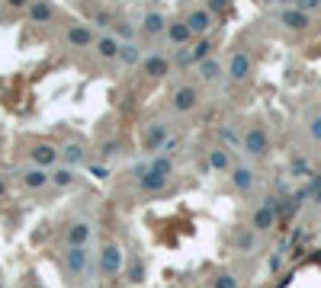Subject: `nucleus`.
<instances>
[{
	"mask_svg": "<svg viewBox=\"0 0 321 288\" xmlns=\"http://www.w3.org/2000/svg\"><path fill=\"white\" fill-rule=\"evenodd\" d=\"M193 106H196V90H193V86H183V90L173 93V109L186 112V109H193Z\"/></svg>",
	"mask_w": 321,
	"mask_h": 288,
	"instance_id": "f257e3e1",
	"label": "nucleus"
},
{
	"mask_svg": "<svg viewBox=\"0 0 321 288\" xmlns=\"http://www.w3.org/2000/svg\"><path fill=\"white\" fill-rule=\"evenodd\" d=\"M209 13H206V10H193V13H189L186 16V29L189 32H206V29H209Z\"/></svg>",
	"mask_w": 321,
	"mask_h": 288,
	"instance_id": "f03ea898",
	"label": "nucleus"
},
{
	"mask_svg": "<svg viewBox=\"0 0 321 288\" xmlns=\"http://www.w3.org/2000/svg\"><path fill=\"white\" fill-rule=\"evenodd\" d=\"M244 144H247V151H250V154H264V147H267V135L260 132V128H250L247 138H244Z\"/></svg>",
	"mask_w": 321,
	"mask_h": 288,
	"instance_id": "7ed1b4c3",
	"label": "nucleus"
},
{
	"mask_svg": "<svg viewBox=\"0 0 321 288\" xmlns=\"http://www.w3.org/2000/svg\"><path fill=\"white\" fill-rule=\"evenodd\" d=\"M164 141H167V128H164V125H151V132L145 135V144H148V151H154V147L164 144Z\"/></svg>",
	"mask_w": 321,
	"mask_h": 288,
	"instance_id": "20e7f679",
	"label": "nucleus"
},
{
	"mask_svg": "<svg viewBox=\"0 0 321 288\" xmlns=\"http://www.w3.org/2000/svg\"><path fill=\"white\" fill-rule=\"evenodd\" d=\"M145 71H148L151 77H164V74H167V61L158 58V55H151L148 61H145Z\"/></svg>",
	"mask_w": 321,
	"mask_h": 288,
	"instance_id": "39448f33",
	"label": "nucleus"
},
{
	"mask_svg": "<svg viewBox=\"0 0 321 288\" xmlns=\"http://www.w3.org/2000/svg\"><path fill=\"white\" fill-rule=\"evenodd\" d=\"M247 71H250V61H247L244 55H235V58H231V77H235V80L247 77Z\"/></svg>",
	"mask_w": 321,
	"mask_h": 288,
	"instance_id": "423d86ee",
	"label": "nucleus"
},
{
	"mask_svg": "<svg viewBox=\"0 0 321 288\" xmlns=\"http://www.w3.org/2000/svg\"><path fill=\"white\" fill-rule=\"evenodd\" d=\"M273 224V205H264L260 212L254 215V228H260V231H267Z\"/></svg>",
	"mask_w": 321,
	"mask_h": 288,
	"instance_id": "0eeeda50",
	"label": "nucleus"
},
{
	"mask_svg": "<svg viewBox=\"0 0 321 288\" xmlns=\"http://www.w3.org/2000/svg\"><path fill=\"white\" fill-rule=\"evenodd\" d=\"M103 269H106V272H116V269H119V250L116 247L103 250Z\"/></svg>",
	"mask_w": 321,
	"mask_h": 288,
	"instance_id": "6e6552de",
	"label": "nucleus"
},
{
	"mask_svg": "<svg viewBox=\"0 0 321 288\" xmlns=\"http://www.w3.org/2000/svg\"><path fill=\"white\" fill-rule=\"evenodd\" d=\"M87 237H90V224H74V228H71V243H74V247H84V240Z\"/></svg>",
	"mask_w": 321,
	"mask_h": 288,
	"instance_id": "1a4fd4ad",
	"label": "nucleus"
},
{
	"mask_svg": "<svg viewBox=\"0 0 321 288\" xmlns=\"http://www.w3.org/2000/svg\"><path fill=\"white\" fill-rule=\"evenodd\" d=\"M45 182H48L45 170H29V173H26V186H29V189H39V186H45Z\"/></svg>",
	"mask_w": 321,
	"mask_h": 288,
	"instance_id": "9d476101",
	"label": "nucleus"
},
{
	"mask_svg": "<svg viewBox=\"0 0 321 288\" xmlns=\"http://www.w3.org/2000/svg\"><path fill=\"white\" fill-rule=\"evenodd\" d=\"M55 147H48V144H42L39 147V151H36V163H39V167H48V163H55Z\"/></svg>",
	"mask_w": 321,
	"mask_h": 288,
	"instance_id": "9b49d317",
	"label": "nucleus"
},
{
	"mask_svg": "<svg viewBox=\"0 0 321 288\" xmlns=\"http://www.w3.org/2000/svg\"><path fill=\"white\" fill-rule=\"evenodd\" d=\"M164 182H167V176H161V173H145V176H142V189H161L164 186Z\"/></svg>",
	"mask_w": 321,
	"mask_h": 288,
	"instance_id": "f8f14e48",
	"label": "nucleus"
},
{
	"mask_svg": "<svg viewBox=\"0 0 321 288\" xmlns=\"http://www.w3.org/2000/svg\"><path fill=\"white\" fill-rule=\"evenodd\" d=\"M199 74H203L206 80H215V77L222 74V64L219 61H203V64H199Z\"/></svg>",
	"mask_w": 321,
	"mask_h": 288,
	"instance_id": "ddd939ff",
	"label": "nucleus"
},
{
	"mask_svg": "<svg viewBox=\"0 0 321 288\" xmlns=\"http://www.w3.org/2000/svg\"><path fill=\"white\" fill-rule=\"evenodd\" d=\"M97 51L103 58H112V55H119V45H116V39H100L97 42Z\"/></svg>",
	"mask_w": 321,
	"mask_h": 288,
	"instance_id": "4468645a",
	"label": "nucleus"
},
{
	"mask_svg": "<svg viewBox=\"0 0 321 288\" xmlns=\"http://www.w3.org/2000/svg\"><path fill=\"white\" fill-rule=\"evenodd\" d=\"M231 179H235L238 189H250V186H254V173H250V170H235Z\"/></svg>",
	"mask_w": 321,
	"mask_h": 288,
	"instance_id": "2eb2a0df",
	"label": "nucleus"
},
{
	"mask_svg": "<svg viewBox=\"0 0 321 288\" xmlns=\"http://www.w3.org/2000/svg\"><path fill=\"white\" fill-rule=\"evenodd\" d=\"M68 263H71V269H74V272H81V269H84V263H87V253H84V247H74V250H71V256H68Z\"/></svg>",
	"mask_w": 321,
	"mask_h": 288,
	"instance_id": "dca6fc26",
	"label": "nucleus"
},
{
	"mask_svg": "<svg viewBox=\"0 0 321 288\" xmlns=\"http://www.w3.org/2000/svg\"><path fill=\"white\" fill-rule=\"evenodd\" d=\"M48 16H51L48 4H32V20H36V23H45Z\"/></svg>",
	"mask_w": 321,
	"mask_h": 288,
	"instance_id": "f3484780",
	"label": "nucleus"
},
{
	"mask_svg": "<svg viewBox=\"0 0 321 288\" xmlns=\"http://www.w3.org/2000/svg\"><path fill=\"white\" fill-rule=\"evenodd\" d=\"M209 163H212L215 170H225V167H228V154H225V151H212L209 154Z\"/></svg>",
	"mask_w": 321,
	"mask_h": 288,
	"instance_id": "a211bd4d",
	"label": "nucleus"
},
{
	"mask_svg": "<svg viewBox=\"0 0 321 288\" xmlns=\"http://www.w3.org/2000/svg\"><path fill=\"white\" fill-rule=\"evenodd\" d=\"M161 29H164V20H161L158 13H151L148 20H145V32H151V36H154V32H161Z\"/></svg>",
	"mask_w": 321,
	"mask_h": 288,
	"instance_id": "6ab92c4d",
	"label": "nucleus"
},
{
	"mask_svg": "<svg viewBox=\"0 0 321 288\" xmlns=\"http://www.w3.org/2000/svg\"><path fill=\"white\" fill-rule=\"evenodd\" d=\"M68 39H71L74 45H90V32H87V29H71Z\"/></svg>",
	"mask_w": 321,
	"mask_h": 288,
	"instance_id": "aec40b11",
	"label": "nucleus"
},
{
	"mask_svg": "<svg viewBox=\"0 0 321 288\" xmlns=\"http://www.w3.org/2000/svg\"><path fill=\"white\" fill-rule=\"evenodd\" d=\"M170 39L173 42H186L189 39V29H186V26H170Z\"/></svg>",
	"mask_w": 321,
	"mask_h": 288,
	"instance_id": "412c9836",
	"label": "nucleus"
},
{
	"mask_svg": "<svg viewBox=\"0 0 321 288\" xmlns=\"http://www.w3.org/2000/svg\"><path fill=\"white\" fill-rule=\"evenodd\" d=\"M55 182H58V186H71V182H74V170H58Z\"/></svg>",
	"mask_w": 321,
	"mask_h": 288,
	"instance_id": "4be33fe9",
	"label": "nucleus"
},
{
	"mask_svg": "<svg viewBox=\"0 0 321 288\" xmlns=\"http://www.w3.org/2000/svg\"><path fill=\"white\" fill-rule=\"evenodd\" d=\"M119 55H122L125 64H135V61H138V48H135V45H125L122 51H119Z\"/></svg>",
	"mask_w": 321,
	"mask_h": 288,
	"instance_id": "5701e85b",
	"label": "nucleus"
},
{
	"mask_svg": "<svg viewBox=\"0 0 321 288\" xmlns=\"http://www.w3.org/2000/svg\"><path fill=\"white\" fill-rule=\"evenodd\" d=\"M65 160H68V163H81V160H84L81 147H65Z\"/></svg>",
	"mask_w": 321,
	"mask_h": 288,
	"instance_id": "b1692460",
	"label": "nucleus"
},
{
	"mask_svg": "<svg viewBox=\"0 0 321 288\" xmlns=\"http://www.w3.org/2000/svg\"><path fill=\"white\" fill-rule=\"evenodd\" d=\"M209 48H212L209 42H199V45L193 48V61H206V55H209Z\"/></svg>",
	"mask_w": 321,
	"mask_h": 288,
	"instance_id": "393cba45",
	"label": "nucleus"
},
{
	"mask_svg": "<svg viewBox=\"0 0 321 288\" xmlns=\"http://www.w3.org/2000/svg\"><path fill=\"white\" fill-rule=\"evenodd\" d=\"M142 275H145V269H142V263H132V269H129V278H132V282H142Z\"/></svg>",
	"mask_w": 321,
	"mask_h": 288,
	"instance_id": "a878e982",
	"label": "nucleus"
},
{
	"mask_svg": "<svg viewBox=\"0 0 321 288\" xmlns=\"http://www.w3.org/2000/svg\"><path fill=\"white\" fill-rule=\"evenodd\" d=\"M154 173H161V176H167L170 173V160H154V167H151Z\"/></svg>",
	"mask_w": 321,
	"mask_h": 288,
	"instance_id": "bb28decb",
	"label": "nucleus"
},
{
	"mask_svg": "<svg viewBox=\"0 0 321 288\" xmlns=\"http://www.w3.org/2000/svg\"><path fill=\"white\" fill-rule=\"evenodd\" d=\"M215 288H238V282H235L231 275H222L219 282H215Z\"/></svg>",
	"mask_w": 321,
	"mask_h": 288,
	"instance_id": "cd10ccee",
	"label": "nucleus"
},
{
	"mask_svg": "<svg viewBox=\"0 0 321 288\" xmlns=\"http://www.w3.org/2000/svg\"><path fill=\"white\" fill-rule=\"evenodd\" d=\"M283 20H286V23H289V26H302V23H305V20H302V16H299V13H286V16H283Z\"/></svg>",
	"mask_w": 321,
	"mask_h": 288,
	"instance_id": "c85d7f7f",
	"label": "nucleus"
},
{
	"mask_svg": "<svg viewBox=\"0 0 321 288\" xmlns=\"http://www.w3.org/2000/svg\"><path fill=\"white\" fill-rule=\"evenodd\" d=\"M311 138H321V119H315V125H311Z\"/></svg>",
	"mask_w": 321,
	"mask_h": 288,
	"instance_id": "c756f323",
	"label": "nucleus"
},
{
	"mask_svg": "<svg viewBox=\"0 0 321 288\" xmlns=\"http://www.w3.org/2000/svg\"><path fill=\"white\" fill-rule=\"evenodd\" d=\"M10 4H13V7H23V4H26V0H10Z\"/></svg>",
	"mask_w": 321,
	"mask_h": 288,
	"instance_id": "7c9ffc66",
	"label": "nucleus"
},
{
	"mask_svg": "<svg viewBox=\"0 0 321 288\" xmlns=\"http://www.w3.org/2000/svg\"><path fill=\"white\" fill-rule=\"evenodd\" d=\"M0 192H4V182H0Z\"/></svg>",
	"mask_w": 321,
	"mask_h": 288,
	"instance_id": "2f4dec72",
	"label": "nucleus"
},
{
	"mask_svg": "<svg viewBox=\"0 0 321 288\" xmlns=\"http://www.w3.org/2000/svg\"><path fill=\"white\" fill-rule=\"evenodd\" d=\"M0 288H4V285H0Z\"/></svg>",
	"mask_w": 321,
	"mask_h": 288,
	"instance_id": "473e14b6",
	"label": "nucleus"
}]
</instances>
